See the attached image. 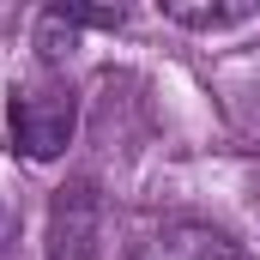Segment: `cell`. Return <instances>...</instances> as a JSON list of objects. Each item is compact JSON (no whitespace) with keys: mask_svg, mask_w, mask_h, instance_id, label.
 Here are the masks:
<instances>
[{"mask_svg":"<svg viewBox=\"0 0 260 260\" xmlns=\"http://www.w3.org/2000/svg\"><path fill=\"white\" fill-rule=\"evenodd\" d=\"M6 127H12V145H18L30 164L61 157L67 145H73V127H79V97H73L67 73H55V67H37L24 85H12Z\"/></svg>","mask_w":260,"mask_h":260,"instance_id":"6da1fadb","label":"cell"},{"mask_svg":"<svg viewBox=\"0 0 260 260\" xmlns=\"http://www.w3.org/2000/svg\"><path fill=\"white\" fill-rule=\"evenodd\" d=\"M97 236H103V206L91 182H73L49 206V260H97Z\"/></svg>","mask_w":260,"mask_h":260,"instance_id":"7a4b0ae2","label":"cell"},{"mask_svg":"<svg viewBox=\"0 0 260 260\" xmlns=\"http://www.w3.org/2000/svg\"><path fill=\"white\" fill-rule=\"evenodd\" d=\"M133 260H236V248L206 224H164Z\"/></svg>","mask_w":260,"mask_h":260,"instance_id":"3957f363","label":"cell"},{"mask_svg":"<svg viewBox=\"0 0 260 260\" xmlns=\"http://www.w3.org/2000/svg\"><path fill=\"white\" fill-rule=\"evenodd\" d=\"M164 18H176V24H188V30H230V24L260 18V6H182V0H170Z\"/></svg>","mask_w":260,"mask_h":260,"instance_id":"277c9868","label":"cell"}]
</instances>
